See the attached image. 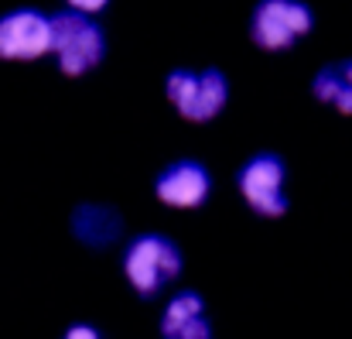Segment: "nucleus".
<instances>
[{"label": "nucleus", "mask_w": 352, "mask_h": 339, "mask_svg": "<svg viewBox=\"0 0 352 339\" xmlns=\"http://www.w3.org/2000/svg\"><path fill=\"white\" fill-rule=\"evenodd\" d=\"M123 278L126 285L140 295V298H157L161 291H168L182 271H185V254L182 247L157 229H140L130 236V243L123 247L120 257Z\"/></svg>", "instance_id": "f257e3e1"}, {"label": "nucleus", "mask_w": 352, "mask_h": 339, "mask_svg": "<svg viewBox=\"0 0 352 339\" xmlns=\"http://www.w3.org/2000/svg\"><path fill=\"white\" fill-rule=\"evenodd\" d=\"M52 55L58 62V72L69 79H79L103 65L107 59V31L96 21V14L82 10H55L52 14Z\"/></svg>", "instance_id": "f03ea898"}, {"label": "nucleus", "mask_w": 352, "mask_h": 339, "mask_svg": "<svg viewBox=\"0 0 352 339\" xmlns=\"http://www.w3.org/2000/svg\"><path fill=\"white\" fill-rule=\"evenodd\" d=\"M164 96L178 110V116L192 123H209L230 103V79L216 65H206V69L178 65L164 76Z\"/></svg>", "instance_id": "7ed1b4c3"}, {"label": "nucleus", "mask_w": 352, "mask_h": 339, "mask_svg": "<svg viewBox=\"0 0 352 339\" xmlns=\"http://www.w3.org/2000/svg\"><path fill=\"white\" fill-rule=\"evenodd\" d=\"M315 28V10L305 0H256L250 10V41L260 52H287Z\"/></svg>", "instance_id": "20e7f679"}, {"label": "nucleus", "mask_w": 352, "mask_h": 339, "mask_svg": "<svg viewBox=\"0 0 352 339\" xmlns=\"http://www.w3.org/2000/svg\"><path fill=\"white\" fill-rule=\"evenodd\" d=\"M287 165L277 151H256L236 168V189L243 203L256 216H284L291 199H287Z\"/></svg>", "instance_id": "39448f33"}, {"label": "nucleus", "mask_w": 352, "mask_h": 339, "mask_svg": "<svg viewBox=\"0 0 352 339\" xmlns=\"http://www.w3.org/2000/svg\"><path fill=\"white\" fill-rule=\"evenodd\" d=\"M52 55V14L38 7H10L0 14V59L38 62Z\"/></svg>", "instance_id": "423d86ee"}, {"label": "nucleus", "mask_w": 352, "mask_h": 339, "mask_svg": "<svg viewBox=\"0 0 352 339\" xmlns=\"http://www.w3.org/2000/svg\"><path fill=\"white\" fill-rule=\"evenodd\" d=\"M154 196L171 209H199L212 196V172L195 158H178L154 175Z\"/></svg>", "instance_id": "0eeeda50"}, {"label": "nucleus", "mask_w": 352, "mask_h": 339, "mask_svg": "<svg viewBox=\"0 0 352 339\" xmlns=\"http://www.w3.org/2000/svg\"><path fill=\"white\" fill-rule=\"evenodd\" d=\"M161 339H212V322L206 316V298L195 288H178L161 312Z\"/></svg>", "instance_id": "6e6552de"}, {"label": "nucleus", "mask_w": 352, "mask_h": 339, "mask_svg": "<svg viewBox=\"0 0 352 339\" xmlns=\"http://www.w3.org/2000/svg\"><path fill=\"white\" fill-rule=\"evenodd\" d=\"M69 226H72V236H76L79 243L100 250V247H110V243L120 240L123 216H120L113 206H107V203H79V206L72 209Z\"/></svg>", "instance_id": "1a4fd4ad"}, {"label": "nucleus", "mask_w": 352, "mask_h": 339, "mask_svg": "<svg viewBox=\"0 0 352 339\" xmlns=\"http://www.w3.org/2000/svg\"><path fill=\"white\" fill-rule=\"evenodd\" d=\"M311 96L318 103H332L339 113H349L352 116V83L342 76L339 62H329V65H322L311 76Z\"/></svg>", "instance_id": "9d476101"}, {"label": "nucleus", "mask_w": 352, "mask_h": 339, "mask_svg": "<svg viewBox=\"0 0 352 339\" xmlns=\"http://www.w3.org/2000/svg\"><path fill=\"white\" fill-rule=\"evenodd\" d=\"M62 339H103L100 336V329L96 326H89V322H76V326H69Z\"/></svg>", "instance_id": "9b49d317"}, {"label": "nucleus", "mask_w": 352, "mask_h": 339, "mask_svg": "<svg viewBox=\"0 0 352 339\" xmlns=\"http://www.w3.org/2000/svg\"><path fill=\"white\" fill-rule=\"evenodd\" d=\"M65 7L82 10V14H100V10H107V7H110V0H65Z\"/></svg>", "instance_id": "f8f14e48"}, {"label": "nucleus", "mask_w": 352, "mask_h": 339, "mask_svg": "<svg viewBox=\"0 0 352 339\" xmlns=\"http://www.w3.org/2000/svg\"><path fill=\"white\" fill-rule=\"evenodd\" d=\"M339 69H342V76L352 83V59H342V62H339Z\"/></svg>", "instance_id": "ddd939ff"}]
</instances>
